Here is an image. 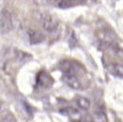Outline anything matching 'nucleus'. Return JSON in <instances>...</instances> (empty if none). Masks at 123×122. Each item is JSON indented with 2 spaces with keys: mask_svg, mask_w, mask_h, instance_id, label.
Masks as SVG:
<instances>
[{
  "mask_svg": "<svg viewBox=\"0 0 123 122\" xmlns=\"http://www.w3.org/2000/svg\"><path fill=\"white\" fill-rule=\"evenodd\" d=\"M59 68L63 75H78L81 70V66L71 60L62 61L59 63Z\"/></svg>",
  "mask_w": 123,
  "mask_h": 122,
  "instance_id": "1",
  "label": "nucleus"
},
{
  "mask_svg": "<svg viewBox=\"0 0 123 122\" xmlns=\"http://www.w3.org/2000/svg\"><path fill=\"white\" fill-rule=\"evenodd\" d=\"M98 38L102 45H105L107 47L109 46V47L116 48V40H115V37L112 33L107 31V30L100 31L98 34Z\"/></svg>",
  "mask_w": 123,
  "mask_h": 122,
  "instance_id": "2",
  "label": "nucleus"
},
{
  "mask_svg": "<svg viewBox=\"0 0 123 122\" xmlns=\"http://www.w3.org/2000/svg\"><path fill=\"white\" fill-rule=\"evenodd\" d=\"M12 29V15L8 11H3L0 16V32L5 34Z\"/></svg>",
  "mask_w": 123,
  "mask_h": 122,
  "instance_id": "3",
  "label": "nucleus"
},
{
  "mask_svg": "<svg viewBox=\"0 0 123 122\" xmlns=\"http://www.w3.org/2000/svg\"><path fill=\"white\" fill-rule=\"evenodd\" d=\"M42 27L46 32L53 33L59 27V20L53 15H45L42 18Z\"/></svg>",
  "mask_w": 123,
  "mask_h": 122,
  "instance_id": "4",
  "label": "nucleus"
},
{
  "mask_svg": "<svg viewBox=\"0 0 123 122\" xmlns=\"http://www.w3.org/2000/svg\"><path fill=\"white\" fill-rule=\"evenodd\" d=\"M53 83H54V80L52 79V77L44 71L39 72L37 76V84L40 87L48 88L53 85Z\"/></svg>",
  "mask_w": 123,
  "mask_h": 122,
  "instance_id": "5",
  "label": "nucleus"
},
{
  "mask_svg": "<svg viewBox=\"0 0 123 122\" xmlns=\"http://www.w3.org/2000/svg\"><path fill=\"white\" fill-rule=\"evenodd\" d=\"M62 79L68 86L74 89L82 88V82L78 75H62Z\"/></svg>",
  "mask_w": 123,
  "mask_h": 122,
  "instance_id": "6",
  "label": "nucleus"
},
{
  "mask_svg": "<svg viewBox=\"0 0 123 122\" xmlns=\"http://www.w3.org/2000/svg\"><path fill=\"white\" fill-rule=\"evenodd\" d=\"M107 69L111 74H112L118 78H122V76H123V69H122V65L120 63H110V64H108Z\"/></svg>",
  "mask_w": 123,
  "mask_h": 122,
  "instance_id": "7",
  "label": "nucleus"
},
{
  "mask_svg": "<svg viewBox=\"0 0 123 122\" xmlns=\"http://www.w3.org/2000/svg\"><path fill=\"white\" fill-rule=\"evenodd\" d=\"M44 36L38 31H31L29 32V40L31 44H37L43 41Z\"/></svg>",
  "mask_w": 123,
  "mask_h": 122,
  "instance_id": "8",
  "label": "nucleus"
},
{
  "mask_svg": "<svg viewBox=\"0 0 123 122\" xmlns=\"http://www.w3.org/2000/svg\"><path fill=\"white\" fill-rule=\"evenodd\" d=\"M75 101H76V104H77L78 108L81 109V110H86L90 107V102H89V100H88L87 98H86V97L77 96L76 99H75Z\"/></svg>",
  "mask_w": 123,
  "mask_h": 122,
  "instance_id": "9",
  "label": "nucleus"
},
{
  "mask_svg": "<svg viewBox=\"0 0 123 122\" xmlns=\"http://www.w3.org/2000/svg\"><path fill=\"white\" fill-rule=\"evenodd\" d=\"M50 1L59 8H66L70 5V2H68V0H50Z\"/></svg>",
  "mask_w": 123,
  "mask_h": 122,
  "instance_id": "10",
  "label": "nucleus"
},
{
  "mask_svg": "<svg viewBox=\"0 0 123 122\" xmlns=\"http://www.w3.org/2000/svg\"><path fill=\"white\" fill-rule=\"evenodd\" d=\"M76 38H75V36H74V34L72 33V35H71V37L69 38V45L71 46V47H74V45L76 44Z\"/></svg>",
  "mask_w": 123,
  "mask_h": 122,
  "instance_id": "11",
  "label": "nucleus"
},
{
  "mask_svg": "<svg viewBox=\"0 0 123 122\" xmlns=\"http://www.w3.org/2000/svg\"><path fill=\"white\" fill-rule=\"evenodd\" d=\"M2 122H14V121L11 118H5L4 120H2Z\"/></svg>",
  "mask_w": 123,
  "mask_h": 122,
  "instance_id": "12",
  "label": "nucleus"
},
{
  "mask_svg": "<svg viewBox=\"0 0 123 122\" xmlns=\"http://www.w3.org/2000/svg\"><path fill=\"white\" fill-rule=\"evenodd\" d=\"M0 108H1V102H0Z\"/></svg>",
  "mask_w": 123,
  "mask_h": 122,
  "instance_id": "13",
  "label": "nucleus"
}]
</instances>
